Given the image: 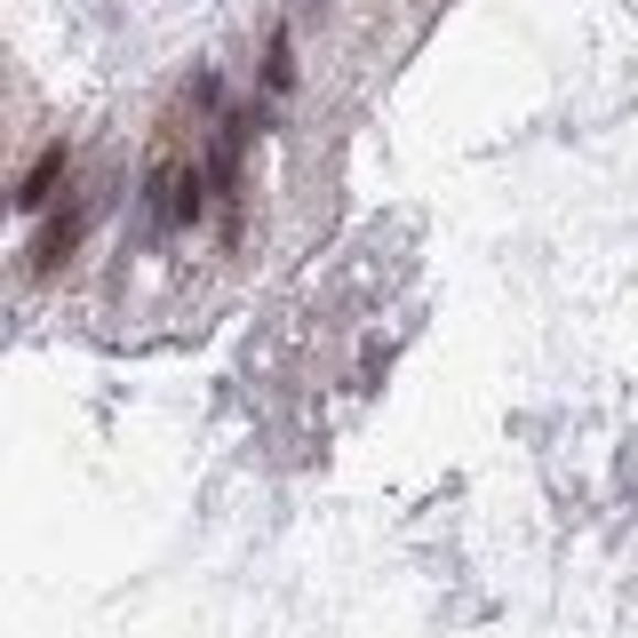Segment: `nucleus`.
Segmentation results:
<instances>
[{
    "mask_svg": "<svg viewBox=\"0 0 638 638\" xmlns=\"http://www.w3.org/2000/svg\"><path fill=\"white\" fill-rule=\"evenodd\" d=\"M64 176H73V144L56 137V144H41V160L24 167V184H17V208H24V216L56 208V184H64Z\"/></svg>",
    "mask_w": 638,
    "mask_h": 638,
    "instance_id": "1",
    "label": "nucleus"
},
{
    "mask_svg": "<svg viewBox=\"0 0 638 638\" xmlns=\"http://www.w3.org/2000/svg\"><path fill=\"white\" fill-rule=\"evenodd\" d=\"M80 224H88V208H80V199H64V208L41 224V240H32V256H24V263H32V272H56V263L80 248Z\"/></svg>",
    "mask_w": 638,
    "mask_h": 638,
    "instance_id": "2",
    "label": "nucleus"
},
{
    "mask_svg": "<svg viewBox=\"0 0 638 638\" xmlns=\"http://www.w3.org/2000/svg\"><path fill=\"white\" fill-rule=\"evenodd\" d=\"M176 176H184V160H176V152H160V160L144 167V224H152V231L176 224Z\"/></svg>",
    "mask_w": 638,
    "mask_h": 638,
    "instance_id": "3",
    "label": "nucleus"
},
{
    "mask_svg": "<svg viewBox=\"0 0 638 638\" xmlns=\"http://www.w3.org/2000/svg\"><path fill=\"white\" fill-rule=\"evenodd\" d=\"M263 88H272V96L295 88V32L288 24H272V41H263Z\"/></svg>",
    "mask_w": 638,
    "mask_h": 638,
    "instance_id": "4",
    "label": "nucleus"
}]
</instances>
